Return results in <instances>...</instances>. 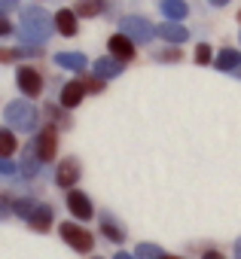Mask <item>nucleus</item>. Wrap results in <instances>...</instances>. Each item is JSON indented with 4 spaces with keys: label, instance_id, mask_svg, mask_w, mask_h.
<instances>
[{
    "label": "nucleus",
    "instance_id": "obj_26",
    "mask_svg": "<svg viewBox=\"0 0 241 259\" xmlns=\"http://www.w3.org/2000/svg\"><path fill=\"white\" fill-rule=\"evenodd\" d=\"M195 61H198V64H208V61H211V46H205V43L195 46Z\"/></svg>",
    "mask_w": 241,
    "mask_h": 259
},
{
    "label": "nucleus",
    "instance_id": "obj_1",
    "mask_svg": "<svg viewBox=\"0 0 241 259\" xmlns=\"http://www.w3.org/2000/svg\"><path fill=\"white\" fill-rule=\"evenodd\" d=\"M49 31H52V22H49V13H46V10L28 7V10L22 13V40H25V43L40 46V43H46Z\"/></svg>",
    "mask_w": 241,
    "mask_h": 259
},
{
    "label": "nucleus",
    "instance_id": "obj_13",
    "mask_svg": "<svg viewBox=\"0 0 241 259\" xmlns=\"http://www.w3.org/2000/svg\"><path fill=\"white\" fill-rule=\"evenodd\" d=\"M55 25H58V31L64 37H73L76 34V13L73 10H58L55 13Z\"/></svg>",
    "mask_w": 241,
    "mask_h": 259
},
{
    "label": "nucleus",
    "instance_id": "obj_4",
    "mask_svg": "<svg viewBox=\"0 0 241 259\" xmlns=\"http://www.w3.org/2000/svg\"><path fill=\"white\" fill-rule=\"evenodd\" d=\"M61 238L73 247V250H79V253H89L92 250V235L83 229V226H73V223H61Z\"/></svg>",
    "mask_w": 241,
    "mask_h": 259
},
{
    "label": "nucleus",
    "instance_id": "obj_34",
    "mask_svg": "<svg viewBox=\"0 0 241 259\" xmlns=\"http://www.w3.org/2000/svg\"><path fill=\"white\" fill-rule=\"evenodd\" d=\"M235 259H241V241L235 244Z\"/></svg>",
    "mask_w": 241,
    "mask_h": 259
},
{
    "label": "nucleus",
    "instance_id": "obj_28",
    "mask_svg": "<svg viewBox=\"0 0 241 259\" xmlns=\"http://www.w3.org/2000/svg\"><path fill=\"white\" fill-rule=\"evenodd\" d=\"M16 168H13V162L10 159H0V174H13Z\"/></svg>",
    "mask_w": 241,
    "mask_h": 259
},
{
    "label": "nucleus",
    "instance_id": "obj_7",
    "mask_svg": "<svg viewBox=\"0 0 241 259\" xmlns=\"http://www.w3.org/2000/svg\"><path fill=\"white\" fill-rule=\"evenodd\" d=\"M110 52H113V58L116 61H129V58H135V40L132 37H126V34H116V37H110Z\"/></svg>",
    "mask_w": 241,
    "mask_h": 259
},
{
    "label": "nucleus",
    "instance_id": "obj_24",
    "mask_svg": "<svg viewBox=\"0 0 241 259\" xmlns=\"http://www.w3.org/2000/svg\"><path fill=\"white\" fill-rule=\"evenodd\" d=\"M83 89H86V92H101V89H104V79H98V76H86V79H83Z\"/></svg>",
    "mask_w": 241,
    "mask_h": 259
},
{
    "label": "nucleus",
    "instance_id": "obj_8",
    "mask_svg": "<svg viewBox=\"0 0 241 259\" xmlns=\"http://www.w3.org/2000/svg\"><path fill=\"white\" fill-rule=\"evenodd\" d=\"M55 144H58V138H55V132H52V128L40 132V138H37V144H34V150H37L40 162H49V159L55 156Z\"/></svg>",
    "mask_w": 241,
    "mask_h": 259
},
{
    "label": "nucleus",
    "instance_id": "obj_11",
    "mask_svg": "<svg viewBox=\"0 0 241 259\" xmlns=\"http://www.w3.org/2000/svg\"><path fill=\"white\" fill-rule=\"evenodd\" d=\"M31 229L34 232H49V226H52V207H46V204H37V210L31 213Z\"/></svg>",
    "mask_w": 241,
    "mask_h": 259
},
{
    "label": "nucleus",
    "instance_id": "obj_33",
    "mask_svg": "<svg viewBox=\"0 0 241 259\" xmlns=\"http://www.w3.org/2000/svg\"><path fill=\"white\" fill-rule=\"evenodd\" d=\"M211 4H214V7H226V4H229V0H211Z\"/></svg>",
    "mask_w": 241,
    "mask_h": 259
},
{
    "label": "nucleus",
    "instance_id": "obj_23",
    "mask_svg": "<svg viewBox=\"0 0 241 259\" xmlns=\"http://www.w3.org/2000/svg\"><path fill=\"white\" fill-rule=\"evenodd\" d=\"M37 49H0V61H16L22 55H34Z\"/></svg>",
    "mask_w": 241,
    "mask_h": 259
},
{
    "label": "nucleus",
    "instance_id": "obj_22",
    "mask_svg": "<svg viewBox=\"0 0 241 259\" xmlns=\"http://www.w3.org/2000/svg\"><path fill=\"white\" fill-rule=\"evenodd\" d=\"M138 259H165V253L156 244H141L138 247Z\"/></svg>",
    "mask_w": 241,
    "mask_h": 259
},
{
    "label": "nucleus",
    "instance_id": "obj_16",
    "mask_svg": "<svg viewBox=\"0 0 241 259\" xmlns=\"http://www.w3.org/2000/svg\"><path fill=\"white\" fill-rule=\"evenodd\" d=\"M214 64H217L220 70H238V67H241V52H238V49H223Z\"/></svg>",
    "mask_w": 241,
    "mask_h": 259
},
{
    "label": "nucleus",
    "instance_id": "obj_36",
    "mask_svg": "<svg viewBox=\"0 0 241 259\" xmlns=\"http://www.w3.org/2000/svg\"><path fill=\"white\" fill-rule=\"evenodd\" d=\"M165 259H180V256H165Z\"/></svg>",
    "mask_w": 241,
    "mask_h": 259
},
{
    "label": "nucleus",
    "instance_id": "obj_5",
    "mask_svg": "<svg viewBox=\"0 0 241 259\" xmlns=\"http://www.w3.org/2000/svg\"><path fill=\"white\" fill-rule=\"evenodd\" d=\"M16 82H19V89L25 92V98H37V95L43 92V76H40V70H34V67H19Z\"/></svg>",
    "mask_w": 241,
    "mask_h": 259
},
{
    "label": "nucleus",
    "instance_id": "obj_25",
    "mask_svg": "<svg viewBox=\"0 0 241 259\" xmlns=\"http://www.w3.org/2000/svg\"><path fill=\"white\" fill-rule=\"evenodd\" d=\"M101 229H104V235H107L110 241H123V229H116L113 223H104Z\"/></svg>",
    "mask_w": 241,
    "mask_h": 259
},
{
    "label": "nucleus",
    "instance_id": "obj_35",
    "mask_svg": "<svg viewBox=\"0 0 241 259\" xmlns=\"http://www.w3.org/2000/svg\"><path fill=\"white\" fill-rule=\"evenodd\" d=\"M235 76H241V67H238V70H235Z\"/></svg>",
    "mask_w": 241,
    "mask_h": 259
},
{
    "label": "nucleus",
    "instance_id": "obj_10",
    "mask_svg": "<svg viewBox=\"0 0 241 259\" xmlns=\"http://www.w3.org/2000/svg\"><path fill=\"white\" fill-rule=\"evenodd\" d=\"M156 34H159L162 40H168V43H186V40H189V31H186L183 25H177V22H165V25H159Z\"/></svg>",
    "mask_w": 241,
    "mask_h": 259
},
{
    "label": "nucleus",
    "instance_id": "obj_14",
    "mask_svg": "<svg viewBox=\"0 0 241 259\" xmlns=\"http://www.w3.org/2000/svg\"><path fill=\"white\" fill-rule=\"evenodd\" d=\"M83 95H86L83 82H67V85L61 89V107H76V104L83 101Z\"/></svg>",
    "mask_w": 241,
    "mask_h": 259
},
{
    "label": "nucleus",
    "instance_id": "obj_20",
    "mask_svg": "<svg viewBox=\"0 0 241 259\" xmlns=\"http://www.w3.org/2000/svg\"><path fill=\"white\" fill-rule=\"evenodd\" d=\"M37 162H40V156H37V150H28L25 153V159H22V171L31 177V174H37Z\"/></svg>",
    "mask_w": 241,
    "mask_h": 259
},
{
    "label": "nucleus",
    "instance_id": "obj_29",
    "mask_svg": "<svg viewBox=\"0 0 241 259\" xmlns=\"http://www.w3.org/2000/svg\"><path fill=\"white\" fill-rule=\"evenodd\" d=\"M16 4H19V0H0V13H10V10H16Z\"/></svg>",
    "mask_w": 241,
    "mask_h": 259
},
{
    "label": "nucleus",
    "instance_id": "obj_30",
    "mask_svg": "<svg viewBox=\"0 0 241 259\" xmlns=\"http://www.w3.org/2000/svg\"><path fill=\"white\" fill-rule=\"evenodd\" d=\"M10 31H13V25H10L4 16H0V37H4V34H10Z\"/></svg>",
    "mask_w": 241,
    "mask_h": 259
},
{
    "label": "nucleus",
    "instance_id": "obj_18",
    "mask_svg": "<svg viewBox=\"0 0 241 259\" xmlns=\"http://www.w3.org/2000/svg\"><path fill=\"white\" fill-rule=\"evenodd\" d=\"M55 64H61L67 70H83L86 67V55H79V52H61V55H55Z\"/></svg>",
    "mask_w": 241,
    "mask_h": 259
},
{
    "label": "nucleus",
    "instance_id": "obj_19",
    "mask_svg": "<svg viewBox=\"0 0 241 259\" xmlns=\"http://www.w3.org/2000/svg\"><path fill=\"white\" fill-rule=\"evenodd\" d=\"M13 150H16V138H13V132H10V128H0V159H7Z\"/></svg>",
    "mask_w": 241,
    "mask_h": 259
},
{
    "label": "nucleus",
    "instance_id": "obj_32",
    "mask_svg": "<svg viewBox=\"0 0 241 259\" xmlns=\"http://www.w3.org/2000/svg\"><path fill=\"white\" fill-rule=\"evenodd\" d=\"M116 259H135V256H129V253H123V250H119V253H116Z\"/></svg>",
    "mask_w": 241,
    "mask_h": 259
},
{
    "label": "nucleus",
    "instance_id": "obj_21",
    "mask_svg": "<svg viewBox=\"0 0 241 259\" xmlns=\"http://www.w3.org/2000/svg\"><path fill=\"white\" fill-rule=\"evenodd\" d=\"M13 210H16V213H19V217H25V220H31V213H34V210H37V204H34V201H31V198H19V201H16V204H13Z\"/></svg>",
    "mask_w": 241,
    "mask_h": 259
},
{
    "label": "nucleus",
    "instance_id": "obj_6",
    "mask_svg": "<svg viewBox=\"0 0 241 259\" xmlns=\"http://www.w3.org/2000/svg\"><path fill=\"white\" fill-rule=\"evenodd\" d=\"M67 207H70V213H73L76 220H92V201H89L86 192L70 189V192H67Z\"/></svg>",
    "mask_w": 241,
    "mask_h": 259
},
{
    "label": "nucleus",
    "instance_id": "obj_9",
    "mask_svg": "<svg viewBox=\"0 0 241 259\" xmlns=\"http://www.w3.org/2000/svg\"><path fill=\"white\" fill-rule=\"evenodd\" d=\"M76 180H79V165H76L73 159H64V162L58 165L55 183H58V186H64V189H70V186H73Z\"/></svg>",
    "mask_w": 241,
    "mask_h": 259
},
{
    "label": "nucleus",
    "instance_id": "obj_27",
    "mask_svg": "<svg viewBox=\"0 0 241 259\" xmlns=\"http://www.w3.org/2000/svg\"><path fill=\"white\" fill-rule=\"evenodd\" d=\"M10 210H13V201H10V195H4V192H0V220H4Z\"/></svg>",
    "mask_w": 241,
    "mask_h": 259
},
{
    "label": "nucleus",
    "instance_id": "obj_3",
    "mask_svg": "<svg viewBox=\"0 0 241 259\" xmlns=\"http://www.w3.org/2000/svg\"><path fill=\"white\" fill-rule=\"evenodd\" d=\"M119 25H123V34H126V37H132L135 43H150V37H153L150 22H147V19H141V16H126Z\"/></svg>",
    "mask_w": 241,
    "mask_h": 259
},
{
    "label": "nucleus",
    "instance_id": "obj_17",
    "mask_svg": "<svg viewBox=\"0 0 241 259\" xmlns=\"http://www.w3.org/2000/svg\"><path fill=\"white\" fill-rule=\"evenodd\" d=\"M104 0H76V7H73V13L76 16H86V19H95L98 13H104Z\"/></svg>",
    "mask_w": 241,
    "mask_h": 259
},
{
    "label": "nucleus",
    "instance_id": "obj_2",
    "mask_svg": "<svg viewBox=\"0 0 241 259\" xmlns=\"http://www.w3.org/2000/svg\"><path fill=\"white\" fill-rule=\"evenodd\" d=\"M4 116H7V122L13 128H19V132H34V128H37V107L28 104V101L7 104V113Z\"/></svg>",
    "mask_w": 241,
    "mask_h": 259
},
{
    "label": "nucleus",
    "instance_id": "obj_15",
    "mask_svg": "<svg viewBox=\"0 0 241 259\" xmlns=\"http://www.w3.org/2000/svg\"><path fill=\"white\" fill-rule=\"evenodd\" d=\"M95 73H101L104 79H113L123 73V61H116V58H98L95 61Z\"/></svg>",
    "mask_w": 241,
    "mask_h": 259
},
{
    "label": "nucleus",
    "instance_id": "obj_12",
    "mask_svg": "<svg viewBox=\"0 0 241 259\" xmlns=\"http://www.w3.org/2000/svg\"><path fill=\"white\" fill-rule=\"evenodd\" d=\"M186 13H189V7L183 0H162V16L168 22H180V19H186Z\"/></svg>",
    "mask_w": 241,
    "mask_h": 259
},
{
    "label": "nucleus",
    "instance_id": "obj_37",
    "mask_svg": "<svg viewBox=\"0 0 241 259\" xmlns=\"http://www.w3.org/2000/svg\"><path fill=\"white\" fill-rule=\"evenodd\" d=\"M238 22H241V16H238Z\"/></svg>",
    "mask_w": 241,
    "mask_h": 259
},
{
    "label": "nucleus",
    "instance_id": "obj_31",
    "mask_svg": "<svg viewBox=\"0 0 241 259\" xmlns=\"http://www.w3.org/2000/svg\"><path fill=\"white\" fill-rule=\"evenodd\" d=\"M202 259H223V256H220V253H217V250H208V253H205V256H202Z\"/></svg>",
    "mask_w": 241,
    "mask_h": 259
}]
</instances>
